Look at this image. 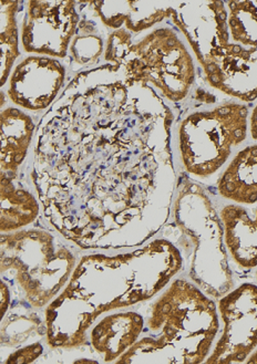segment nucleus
I'll return each instance as SVG.
<instances>
[{
	"mask_svg": "<svg viewBox=\"0 0 257 364\" xmlns=\"http://www.w3.org/2000/svg\"><path fill=\"white\" fill-rule=\"evenodd\" d=\"M177 117L151 85L105 63L75 73L41 117L29 177L43 216L83 250L139 247L170 220Z\"/></svg>",
	"mask_w": 257,
	"mask_h": 364,
	"instance_id": "1",
	"label": "nucleus"
},
{
	"mask_svg": "<svg viewBox=\"0 0 257 364\" xmlns=\"http://www.w3.org/2000/svg\"><path fill=\"white\" fill-rule=\"evenodd\" d=\"M183 267L180 250L163 235L119 254L83 255L65 289L43 310L48 346L65 351L83 347L103 314L150 301Z\"/></svg>",
	"mask_w": 257,
	"mask_h": 364,
	"instance_id": "2",
	"label": "nucleus"
},
{
	"mask_svg": "<svg viewBox=\"0 0 257 364\" xmlns=\"http://www.w3.org/2000/svg\"><path fill=\"white\" fill-rule=\"evenodd\" d=\"M170 19L202 68L205 83L233 100H257V1H192Z\"/></svg>",
	"mask_w": 257,
	"mask_h": 364,
	"instance_id": "3",
	"label": "nucleus"
},
{
	"mask_svg": "<svg viewBox=\"0 0 257 364\" xmlns=\"http://www.w3.org/2000/svg\"><path fill=\"white\" fill-rule=\"evenodd\" d=\"M145 320L140 339L115 363H204L220 333L215 299L182 276L157 296Z\"/></svg>",
	"mask_w": 257,
	"mask_h": 364,
	"instance_id": "4",
	"label": "nucleus"
},
{
	"mask_svg": "<svg viewBox=\"0 0 257 364\" xmlns=\"http://www.w3.org/2000/svg\"><path fill=\"white\" fill-rule=\"evenodd\" d=\"M161 235L172 240L182 254L184 267L180 276L207 296L220 299L236 287L222 222L206 186L182 174L170 220Z\"/></svg>",
	"mask_w": 257,
	"mask_h": 364,
	"instance_id": "5",
	"label": "nucleus"
},
{
	"mask_svg": "<svg viewBox=\"0 0 257 364\" xmlns=\"http://www.w3.org/2000/svg\"><path fill=\"white\" fill-rule=\"evenodd\" d=\"M250 112L248 105L231 100L177 117L172 147L181 173L213 188L225 167L248 144Z\"/></svg>",
	"mask_w": 257,
	"mask_h": 364,
	"instance_id": "6",
	"label": "nucleus"
},
{
	"mask_svg": "<svg viewBox=\"0 0 257 364\" xmlns=\"http://www.w3.org/2000/svg\"><path fill=\"white\" fill-rule=\"evenodd\" d=\"M125 28L109 31L105 63L121 65L129 80L151 85L172 105L184 102L196 83L190 46L174 26H155L137 41Z\"/></svg>",
	"mask_w": 257,
	"mask_h": 364,
	"instance_id": "7",
	"label": "nucleus"
},
{
	"mask_svg": "<svg viewBox=\"0 0 257 364\" xmlns=\"http://www.w3.org/2000/svg\"><path fill=\"white\" fill-rule=\"evenodd\" d=\"M73 245L41 228L1 234V279L11 284L14 300L18 297L33 309L47 308L65 289L77 266Z\"/></svg>",
	"mask_w": 257,
	"mask_h": 364,
	"instance_id": "8",
	"label": "nucleus"
},
{
	"mask_svg": "<svg viewBox=\"0 0 257 364\" xmlns=\"http://www.w3.org/2000/svg\"><path fill=\"white\" fill-rule=\"evenodd\" d=\"M207 190L222 222L231 262L242 272L256 269L257 143L245 145Z\"/></svg>",
	"mask_w": 257,
	"mask_h": 364,
	"instance_id": "9",
	"label": "nucleus"
},
{
	"mask_svg": "<svg viewBox=\"0 0 257 364\" xmlns=\"http://www.w3.org/2000/svg\"><path fill=\"white\" fill-rule=\"evenodd\" d=\"M222 329L206 364L243 363L257 349V284L243 282L217 299Z\"/></svg>",
	"mask_w": 257,
	"mask_h": 364,
	"instance_id": "10",
	"label": "nucleus"
},
{
	"mask_svg": "<svg viewBox=\"0 0 257 364\" xmlns=\"http://www.w3.org/2000/svg\"><path fill=\"white\" fill-rule=\"evenodd\" d=\"M21 27L23 53L31 55L67 59L81 21L77 3L26 1Z\"/></svg>",
	"mask_w": 257,
	"mask_h": 364,
	"instance_id": "11",
	"label": "nucleus"
},
{
	"mask_svg": "<svg viewBox=\"0 0 257 364\" xmlns=\"http://www.w3.org/2000/svg\"><path fill=\"white\" fill-rule=\"evenodd\" d=\"M67 68L55 58L29 55L14 68L7 95L13 105L31 112H47L65 90Z\"/></svg>",
	"mask_w": 257,
	"mask_h": 364,
	"instance_id": "12",
	"label": "nucleus"
},
{
	"mask_svg": "<svg viewBox=\"0 0 257 364\" xmlns=\"http://www.w3.org/2000/svg\"><path fill=\"white\" fill-rule=\"evenodd\" d=\"M81 13L97 19L109 31L125 28L140 35L170 18L172 3L142 1H79Z\"/></svg>",
	"mask_w": 257,
	"mask_h": 364,
	"instance_id": "13",
	"label": "nucleus"
},
{
	"mask_svg": "<svg viewBox=\"0 0 257 364\" xmlns=\"http://www.w3.org/2000/svg\"><path fill=\"white\" fill-rule=\"evenodd\" d=\"M145 322V316L137 311L107 314L89 330V343L105 363H115L140 339Z\"/></svg>",
	"mask_w": 257,
	"mask_h": 364,
	"instance_id": "14",
	"label": "nucleus"
},
{
	"mask_svg": "<svg viewBox=\"0 0 257 364\" xmlns=\"http://www.w3.org/2000/svg\"><path fill=\"white\" fill-rule=\"evenodd\" d=\"M37 124L31 114L15 107L1 112V173L18 175L35 141Z\"/></svg>",
	"mask_w": 257,
	"mask_h": 364,
	"instance_id": "15",
	"label": "nucleus"
},
{
	"mask_svg": "<svg viewBox=\"0 0 257 364\" xmlns=\"http://www.w3.org/2000/svg\"><path fill=\"white\" fill-rule=\"evenodd\" d=\"M1 234L18 232L31 226L43 212L36 191L31 192L28 183L18 175L1 173Z\"/></svg>",
	"mask_w": 257,
	"mask_h": 364,
	"instance_id": "16",
	"label": "nucleus"
},
{
	"mask_svg": "<svg viewBox=\"0 0 257 364\" xmlns=\"http://www.w3.org/2000/svg\"><path fill=\"white\" fill-rule=\"evenodd\" d=\"M79 13L83 18L68 55L71 70L77 73L95 67L101 55H105V41L109 33L97 19L80 11Z\"/></svg>",
	"mask_w": 257,
	"mask_h": 364,
	"instance_id": "17",
	"label": "nucleus"
},
{
	"mask_svg": "<svg viewBox=\"0 0 257 364\" xmlns=\"http://www.w3.org/2000/svg\"><path fill=\"white\" fill-rule=\"evenodd\" d=\"M23 302L9 309L1 322V346L3 348H21L33 338L46 337L45 318L31 311Z\"/></svg>",
	"mask_w": 257,
	"mask_h": 364,
	"instance_id": "18",
	"label": "nucleus"
},
{
	"mask_svg": "<svg viewBox=\"0 0 257 364\" xmlns=\"http://www.w3.org/2000/svg\"><path fill=\"white\" fill-rule=\"evenodd\" d=\"M21 3L3 0L1 5V69H0V85L5 87L13 73L16 61L21 57L19 51V29L17 16Z\"/></svg>",
	"mask_w": 257,
	"mask_h": 364,
	"instance_id": "19",
	"label": "nucleus"
},
{
	"mask_svg": "<svg viewBox=\"0 0 257 364\" xmlns=\"http://www.w3.org/2000/svg\"><path fill=\"white\" fill-rule=\"evenodd\" d=\"M43 353V344L39 341L33 342V343L27 344L25 347L19 348L13 353L9 354L7 359L4 360L3 362L11 364L33 363L36 360L39 359Z\"/></svg>",
	"mask_w": 257,
	"mask_h": 364,
	"instance_id": "20",
	"label": "nucleus"
},
{
	"mask_svg": "<svg viewBox=\"0 0 257 364\" xmlns=\"http://www.w3.org/2000/svg\"><path fill=\"white\" fill-rule=\"evenodd\" d=\"M13 301V290H11V284H8L6 280L1 279V284H0V316H1V319L11 309Z\"/></svg>",
	"mask_w": 257,
	"mask_h": 364,
	"instance_id": "21",
	"label": "nucleus"
},
{
	"mask_svg": "<svg viewBox=\"0 0 257 364\" xmlns=\"http://www.w3.org/2000/svg\"><path fill=\"white\" fill-rule=\"evenodd\" d=\"M248 125H250L251 141L257 143V102L255 103L254 107L251 109Z\"/></svg>",
	"mask_w": 257,
	"mask_h": 364,
	"instance_id": "22",
	"label": "nucleus"
},
{
	"mask_svg": "<svg viewBox=\"0 0 257 364\" xmlns=\"http://www.w3.org/2000/svg\"><path fill=\"white\" fill-rule=\"evenodd\" d=\"M246 363L257 364V349L251 354L250 357L247 358Z\"/></svg>",
	"mask_w": 257,
	"mask_h": 364,
	"instance_id": "23",
	"label": "nucleus"
}]
</instances>
